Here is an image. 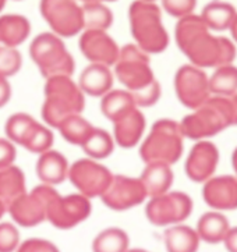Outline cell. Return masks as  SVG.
<instances>
[{
	"label": "cell",
	"instance_id": "1",
	"mask_svg": "<svg viewBox=\"0 0 237 252\" xmlns=\"http://www.w3.org/2000/svg\"><path fill=\"white\" fill-rule=\"evenodd\" d=\"M184 138L203 141L233 126V107L229 98L211 96L194 113L179 123Z\"/></svg>",
	"mask_w": 237,
	"mask_h": 252
},
{
	"label": "cell",
	"instance_id": "2",
	"mask_svg": "<svg viewBox=\"0 0 237 252\" xmlns=\"http://www.w3.org/2000/svg\"><path fill=\"white\" fill-rule=\"evenodd\" d=\"M85 96L71 77H53L46 80L42 117L48 126L56 127L73 114H81Z\"/></svg>",
	"mask_w": 237,
	"mask_h": 252
},
{
	"label": "cell",
	"instance_id": "3",
	"mask_svg": "<svg viewBox=\"0 0 237 252\" xmlns=\"http://www.w3.org/2000/svg\"><path fill=\"white\" fill-rule=\"evenodd\" d=\"M131 33L145 53H161L169 45V35L162 23L161 8L155 3L135 0L129 10Z\"/></svg>",
	"mask_w": 237,
	"mask_h": 252
},
{
	"label": "cell",
	"instance_id": "4",
	"mask_svg": "<svg viewBox=\"0 0 237 252\" xmlns=\"http://www.w3.org/2000/svg\"><path fill=\"white\" fill-rule=\"evenodd\" d=\"M183 134L179 123L161 119L152 126L145 141L139 148V156L147 163H176L183 155Z\"/></svg>",
	"mask_w": 237,
	"mask_h": 252
},
{
	"label": "cell",
	"instance_id": "5",
	"mask_svg": "<svg viewBox=\"0 0 237 252\" xmlns=\"http://www.w3.org/2000/svg\"><path fill=\"white\" fill-rule=\"evenodd\" d=\"M30 55L46 80L73 75L75 68L74 59L56 33H39L30 46Z\"/></svg>",
	"mask_w": 237,
	"mask_h": 252
},
{
	"label": "cell",
	"instance_id": "6",
	"mask_svg": "<svg viewBox=\"0 0 237 252\" xmlns=\"http://www.w3.org/2000/svg\"><path fill=\"white\" fill-rule=\"evenodd\" d=\"M58 195L59 192L55 188L41 184L14 201L7 208V212L14 224L35 227L46 220L50 202Z\"/></svg>",
	"mask_w": 237,
	"mask_h": 252
},
{
	"label": "cell",
	"instance_id": "7",
	"mask_svg": "<svg viewBox=\"0 0 237 252\" xmlns=\"http://www.w3.org/2000/svg\"><path fill=\"white\" fill-rule=\"evenodd\" d=\"M191 213L193 199L181 191H169L164 195L149 198L145 208L148 221L158 227H169L184 223Z\"/></svg>",
	"mask_w": 237,
	"mask_h": 252
},
{
	"label": "cell",
	"instance_id": "8",
	"mask_svg": "<svg viewBox=\"0 0 237 252\" xmlns=\"http://www.w3.org/2000/svg\"><path fill=\"white\" fill-rule=\"evenodd\" d=\"M174 91L180 103L191 110H197L211 98L209 78L205 71L193 64H184L174 75Z\"/></svg>",
	"mask_w": 237,
	"mask_h": 252
},
{
	"label": "cell",
	"instance_id": "9",
	"mask_svg": "<svg viewBox=\"0 0 237 252\" xmlns=\"http://www.w3.org/2000/svg\"><path fill=\"white\" fill-rule=\"evenodd\" d=\"M41 13L58 36H74L84 30L82 8L75 0H41Z\"/></svg>",
	"mask_w": 237,
	"mask_h": 252
},
{
	"label": "cell",
	"instance_id": "10",
	"mask_svg": "<svg viewBox=\"0 0 237 252\" xmlns=\"http://www.w3.org/2000/svg\"><path fill=\"white\" fill-rule=\"evenodd\" d=\"M78 194L87 198L102 196L110 184L113 174L106 166L94 159H80L68 167V176Z\"/></svg>",
	"mask_w": 237,
	"mask_h": 252
},
{
	"label": "cell",
	"instance_id": "11",
	"mask_svg": "<svg viewBox=\"0 0 237 252\" xmlns=\"http://www.w3.org/2000/svg\"><path fill=\"white\" fill-rule=\"evenodd\" d=\"M92 212L90 198L81 194L62 196L59 194L49 205L46 220L59 230H70L90 218Z\"/></svg>",
	"mask_w": 237,
	"mask_h": 252
},
{
	"label": "cell",
	"instance_id": "12",
	"mask_svg": "<svg viewBox=\"0 0 237 252\" xmlns=\"http://www.w3.org/2000/svg\"><path fill=\"white\" fill-rule=\"evenodd\" d=\"M148 198L141 180L127 176H113L101 199L109 209L122 212L138 206Z\"/></svg>",
	"mask_w": 237,
	"mask_h": 252
},
{
	"label": "cell",
	"instance_id": "13",
	"mask_svg": "<svg viewBox=\"0 0 237 252\" xmlns=\"http://www.w3.org/2000/svg\"><path fill=\"white\" fill-rule=\"evenodd\" d=\"M219 163V151L211 141H198L186 160V174L194 183H205L213 177Z\"/></svg>",
	"mask_w": 237,
	"mask_h": 252
},
{
	"label": "cell",
	"instance_id": "14",
	"mask_svg": "<svg viewBox=\"0 0 237 252\" xmlns=\"http://www.w3.org/2000/svg\"><path fill=\"white\" fill-rule=\"evenodd\" d=\"M80 49L91 63L110 67L119 60L120 48L106 31L87 30L80 38Z\"/></svg>",
	"mask_w": 237,
	"mask_h": 252
},
{
	"label": "cell",
	"instance_id": "15",
	"mask_svg": "<svg viewBox=\"0 0 237 252\" xmlns=\"http://www.w3.org/2000/svg\"><path fill=\"white\" fill-rule=\"evenodd\" d=\"M203 198L212 211H236L237 209V177L218 176L204 183Z\"/></svg>",
	"mask_w": 237,
	"mask_h": 252
},
{
	"label": "cell",
	"instance_id": "16",
	"mask_svg": "<svg viewBox=\"0 0 237 252\" xmlns=\"http://www.w3.org/2000/svg\"><path fill=\"white\" fill-rule=\"evenodd\" d=\"M181 52L190 59L191 64L200 68L218 67L219 64V39L209 31L198 33Z\"/></svg>",
	"mask_w": 237,
	"mask_h": 252
},
{
	"label": "cell",
	"instance_id": "17",
	"mask_svg": "<svg viewBox=\"0 0 237 252\" xmlns=\"http://www.w3.org/2000/svg\"><path fill=\"white\" fill-rule=\"evenodd\" d=\"M113 85V74L107 65L97 64L91 63L82 70L80 75V90L82 94L95 96V98H102L106 95L109 91L112 90Z\"/></svg>",
	"mask_w": 237,
	"mask_h": 252
},
{
	"label": "cell",
	"instance_id": "18",
	"mask_svg": "<svg viewBox=\"0 0 237 252\" xmlns=\"http://www.w3.org/2000/svg\"><path fill=\"white\" fill-rule=\"evenodd\" d=\"M115 73L129 92L142 90L155 81V75L149 63L142 62H117Z\"/></svg>",
	"mask_w": 237,
	"mask_h": 252
},
{
	"label": "cell",
	"instance_id": "19",
	"mask_svg": "<svg viewBox=\"0 0 237 252\" xmlns=\"http://www.w3.org/2000/svg\"><path fill=\"white\" fill-rule=\"evenodd\" d=\"M36 174L45 186L62 184L68 176V163L63 155L58 151H46L39 156L36 163Z\"/></svg>",
	"mask_w": 237,
	"mask_h": 252
},
{
	"label": "cell",
	"instance_id": "20",
	"mask_svg": "<svg viewBox=\"0 0 237 252\" xmlns=\"http://www.w3.org/2000/svg\"><path fill=\"white\" fill-rule=\"evenodd\" d=\"M115 124V141L122 148L135 147L145 131V117L138 107L119 119Z\"/></svg>",
	"mask_w": 237,
	"mask_h": 252
},
{
	"label": "cell",
	"instance_id": "21",
	"mask_svg": "<svg viewBox=\"0 0 237 252\" xmlns=\"http://www.w3.org/2000/svg\"><path fill=\"white\" fill-rule=\"evenodd\" d=\"M173 171L166 163H147L141 174V183L147 191L148 198L164 195L170 191L173 184Z\"/></svg>",
	"mask_w": 237,
	"mask_h": 252
},
{
	"label": "cell",
	"instance_id": "22",
	"mask_svg": "<svg viewBox=\"0 0 237 252\" xmlns=\"http://www.w3.org/2000/svg\"><path fill=\"white\" fill-rule=\"evenodd\" d=\"M232 227L229 219L218 211L205 212L197 223V234L201 241L208 244H219Z\"/></svg>",
	"mask_w": 237,
	"mask_h": 252
},
{
	"label": "cell",
	"instance_id": "23",
	"mask_svg": "<svg viewBox=\"0 0 237 252\" xmlns=\"http://www.w3.org/2000/svg\"><path fill=\"white\" fill-rule=\"evenodd\" d=\"M164 243L166 252H198L201 240L196 228L180 223L165 230Z\"/></svg>",
	"mask_w": 237,
	"mask_h": 252
},
{
	"label": "cell",
	"instance_id": "24",
	"mask_svg": "<svg viewBox=\"0 0 237 252\" xmlns=\"http://www.w3.org/2000/svg\"><path fill=\"white\" fill-rule=\"evenodd\" d=\"M31 24L28 18L20 14H6L0 17V45L17 48L30 36Z\"/></svg>",
	"mask_w": 237,
	"mask_h": 252
},
{
	"label": "cell",
	"instance_id": "25",
	"mask_svg": "<svg viewBox=\"0 0 237 252\" xmlns=\"http://www.w3.org/2000/svg\"><path fill=\"white\" fill-rule=\"evenodd\" d=\"M25 192V176L20 167L11 164L0 170V201L7 208Z\"/></svg>",
	"mask_w": 237,
	"mask_h": 252
},
{
	"label": "cell",
	"instance_id": "26",
	"mask_svg": "<svg viewBox=\"0 0 237 252\" xmlns=\"http://www.w3.org/2000/svg\"><path fill=\"white\" fill-rule=\"evenodd\" d=\"M237 11L235 6L226 1H211L208 3L201 13V20L204 21L208 30L225 31L229 30Z\"/></svg>",
	"mask_w": 237,
	"mask_h": 252
},
{
	"label": "cell",
	"instance_id": "27",
	"mask_svg": "<svg viewBox=\"0 0 237 252\" xmlns=\"http://www.w3.org/2000/svg\"><path fill=\"white\" fill-rule=\"evenodd\" d=\"M135 107L137 106L129 91L110 90L106 95L102 96L101 102L102 114L113 123L122 119L123 116H126Z\"/></svg>",
	"mask_w": 237,
	"mask_h": 252
},
{
	"label": "cell",
	"instance_id": "28",
	"mask_svg": "<svg viewBox=\"0 0 237 252\" xmlns=\"http://www.w3.org/2000/svg\"><path fill=\"white\" fill-rule=\"evenodd\" d=\"M130 237L120 227H107L99 231L92 241V252H127Z\"/></svg>",
	"mask_w": 237,
	"mask_h": 252
},
{
	"label": "cell",
	"instance_id": "29",
	"mask_svg": "<svg viewBox=\"0 0 237 252\" xmlns=\"http://www.w3.org/2000/svg\"><path fill=\"white\" fill-rule=\"evenodd\" d=\"M209 91L212 96L230 98L237 94V67L226 64L216 67L209 77Z\"/></svg>",
	"mask_w": 237,
	"mask_h": 252
},
{
	"label": "cell",
	"instance_id": "30",
	"mask_svg": "<svg viewBox=\"0 0 237 252\" xmlns=\"http://www.w3.org/2000/svg\"><path fill=\"white\" fill-rule=\"evenodd\" d=\"M82 18H84V30L94 31H106L113 23V13L110 8L105 6L102 1L95 0L90 3H84Z\"/></svg>",
	"mask_w": 237,
	"mask_h": 252
},
{
	"label": "cell",
	"instance_id": "31",
	"mask_svg": "<svg viewBox=\"0 0 237 252\" xmlns=\"http://www.w3.org/2000/svg\"><path fill=\"white\" fill-rule=\"evenodd\" d=\"M81 148L90 156V159L98 160L112 155V152L115 151V141L107 131L94 127Z\"/></svg>",
	"mask_w": 237,
	"mask_h": 252
},
{
	"label": "cell",
	"instance_id": "32",
	"mask_svg": "<svg viewBox=\"0 0 237 252\" xmlns=\"http://www.w3.org/2000/svg\"><path fill=\"white\" fill-rule=\"evenodd\" d=\"M92 128L94 126L88 120H85L81 114H73L59 126V131L63 135V138L67 142L78 147L84 144V141L90 135Z\"/></svg>",
	"mask_w": 237,
	"mask_h": 252
},
{
	"label": "cell",
	"instance_id": "33",
	"mask_svg": "<svg viewBox=\"0 0 237 252\" xmlns=\"http://www.w3.org/2000/svg\"><path fill=\"white\" fill-rule=\"evenodd\" d=\"M36 122L30 114L16 113L8 117L6 122V135L8 141L18 144L23 147L24 141L30 135V132L35 127Z\"/></svg>",
	"mask_w": 237,
	"mask_h": 252
},
{
	"label": "cell",
	"instance_id": "34",
	"mask_svg": "<svg viewBox=\"0 0 237 252\" xmlns=\"http://www.w3.org/2000/svg\"><path fill=\"white\" fill-rule=\"evenodd\" d=\"M209 31L204 24V21L201 20V17L196 14H190V16L179 18L177 25H176V42L180 50L183 49L188 42L193 38H196L198 33Z\"/></svg>",
	"mask_w": 237,
	"mask_h": 252
},
{
	"label": "cell",
	"instance_id": "35",
	"mask_svg": "<svg viewBox=\"0 0 237 252\" xmlns=\"http://www.w3.org/2000/svg\"><path fill=\"white\" fill-rule=\"evenodd\" d=\"M52 145H53V132L46 126H42L39 123L35 124V127L31 130L30 135L23 144V147L27 151L39 155L49 151Z\"/></svg>",
	"mask_w": 237,
	"mask_h": 252
},
{
	"label": "cell",
	"instance_id": "36",
	"mask_svg": "<svg viewBox=\"0 0 237 252\" xmlns=\"http://www.w3.org/2000/svg\"><path fill=\"white\" fill-rule=\"evenodd\" d=\"M23 64L21 53L17 48H8L0 45V77L8 78L20 71Z\"/></svg>",
	"mask_w": 237,
	"mask_h": 252
},
{
	"label": "cell",
	"instance_id": "37",
	"mask_svg": "<svg viewBox=\"0 0 237 252\" xmlns=\"http://www.w3.org/2000/svg\"><path fill=\"white\" fill-rule=\"evenodd\" d=\"M20 243V231L16 224L0 221V252H16Z\"/></svg>",
	"mask_w": 237,
	"mask_h": 252
},
{
	"label": "cell",
	"instance_id": "38",
	"mask_svg": "<svg viewBox=\"0 0 237 252\" xmlns=\"http://www.w3.org/2000/svg\"><path fill=\"white\" fill-rule=\"evenodd\" d=\"M161 92H162L161 84L155 80L145 88L135 91V92H130V94L137 107H149V106L155 105L156 102L159 100Z\"/></svg>",
	"mask_w": 237,
	"mask_h": 252
},
{
	"label": "cell",
	"instance_id": "39",
	"mask_svg": "<svg viewBox=\"0 0 237 252\" xmlns=\"http://www.w3.org/2000/svg\"><path fill=\"white\" fill-rule=\"evenodd\" d=\"M162 4L168 14L176 18H183L193 14L197 0H162Z\"/></svg>",
	"mask_w": 237,
	"mask_h": 252
},
{
	"label": "cell",
	"instance_id": "40",
	"mask_svg": "<svg viewBox=\"0 0 237 252\" xmlns=\"http://www.w3.org/2000/svg\"><path fill=\"white\" fill-rule=\"evenodd\" d=\"M16 252H60L55 243L43 238H28L24 243H20Z\"/></svg>",
	"mask_w": 237,
	"mask_h": 252
},
{
	"label": "cell",
	"instance_id": "41",
	"mask_svg": "<svg viewBox=\"0 0 237 252\" xmlns=\"http://www.w3.org/2000/svg\"><path fill=\"white\" fill-rule=\"evenodd\" d=\"M117 62H142V63H149V56L144 50L138 48L134 43H129L123 46L119 52V60Z\"/></svg>",
	"mask_w": 237,
	"mask_h": 252
},
{
	"label": "cell",
	"instance_id": "42",
	"mask_svg": "<svg viewBox=\"0 0 237 252\" xmlns=\"http://www.w3.org/2000/svg\"><path fill=\"white\" fill-rule=\"evenodd\" d=\"M218 39H219V64H218V67L233 64L237 55L235 43L225 36H218Z\"/></svg>",
	"mask_w": 237,
	"mask_h": 252
},
{
	"label": "cell",
	"instance_id": "43",
	"mask_svg": "<svg viewBox=\"0 0 237 252\" xmlns=\"http://www.w3.org/2000/svg\"><path fill=\"white\" fill-rule=\"evenodd\" d=\"M16 147L11 141L0 138V170L11 166L16 159Z\"/></svg>",
	"mask_w": 237,
	"mask_h": 252
},
{
	"label": "cell",
	"instance_id": "44",
	"mask_svg": "<svg viewBox=\"0 0 237 252\" xmlns=\"http://www.w3.org/2000/svg\"><path fill=\"white\" fill-rule=\"evenodd\" d=\"M222 244L225 245L228 252H237V226L229 228V231L226 233Z\"/></svg>",
	"mask_w": 237,
	"mask_h": 252
},
{
	"label": "cell",
	"instance_id": "45",
	"mask_svg": "<svg viewBox=\"0 0 237 252\" xmlns=\"http://www.w3.org/2000/svg\"><path fill=\"white\" fill-rule=\"evenodd\" d=\"M11 98V87L7 78L0 77V107L7 105V102Z\"/></svg>",
	"mask_w": 237,
	"mask_h": 252
},
{
	"label": "cell",
	"instance_id": "46",
	"mask_svg": "<svg viewBox=\"0 0 237 252\" xmlns=\"http://www.w3.org/2000/svg\"><path fill=\"white\" fill-rule=\"evenodd\" d=\"M229 99L232 102V107H233V126H237V94L230 96Z\"/></svg>",
	"mask_w": 237,
	"mask_h": 252
},
{
	"label": "cell",
	"instance_id": "47",
	"mask_svg": "<svg viewBox=\"0 0 237 252\" xmlns=\"http://www.w3.org/2000/svg\"><path fill=\"white\" fill-rule=\"evenodd\" d=\"M230 32H232V36H233V39L237 42V14L235 17V20H233V23L230 25Z\"/></svg>",
	"mask_w": 237,
	"mask_h": 252
},
{
	"label": "cell",
	"instance_id": "48",
	"mask_svg": "<svg viewBox=\"0 0 237 252\" xmlns=\"http://www.w3.org/2000/svg\"><path fill=\"white\" fill-rule=\"evenodd\" d=\"M232 164H233V170L236 173V177H237V147L236 149L233 151V155H232Z\"/></svg>",
	"mask_w": 237,
	"mask_h": 252
},
{
	"label": "cell",
	"instance_id": "49",
	"mask_svg": "<svg viewBox=\"0 0 237 252\" xmlns=\"http://www.w3.org/2000/svg\"><path fill=\"white\" fill-rule=\"evenodd\" d=\"M7 212V206L4 205V202H1L0 201V220H1V218L4 216V213Z\"/></svg>",
	"mask_w": 237,
	"mask_h": 252
},
{
	"label": "cell",
	"instance_id": "50",
	"mask_svg": "<svg viewBox=\"0 0 237 252\" xmlns=\"http://www.w3.org/2000/svg\"><path fill=\"white\" fill-rule=\"evenodd\" d=\"M127 252H149V251H147V250H142V248H133V250L130 248Z\"/></svg>",
	"mask_w": 237,
	"mask_h": 252
},
{
	"label": "cell",
	"instance_id": "51",
	"mask_svg": "<svg viewBox=\"0 0 237 252\" xmlns=\"http://www.w3.org/2000/svg\"><path fill=\"white\" fill-rule=\"evenodd\" d=\"M6 1H7V0H0V11L4 8V6H6Z\"/></svg>",
	"mask_w": 237,
	"mask_h": 252
},
{
	"label": "cell",
	"instance_id": "52",
	"mask_svg": "<svg viewBox=\"0 0 237 252\" xmlns=\"http://www.w3.org/2000/svg\"><path fill=\"white\" fill-rule=\"evenodd\" d=\"M141 1H147V3H155L156 0H141Z\"/></svg>",
	"mask_w": 237,
	"mask_h": 252
},
{
	"label": "cell",
	"instance_id": "53",
	"mask_svg": "<svg viewBox=\"0 0 237 252\" xmlns=\"http://www.w3.org/2000/svg\"><path fill=\"white\" fill-rule=\"evenodd\" d=\"M82 3H90V1H95V0H81Z\"/></svg>",
	"mask_w": 237,
	"mask_h": 252
},
{
	"label": "cell",
	"instance_id": "54",
	"mask_svg": "<svg viewBox=\"0 0 237 252\" xmlns=\"http://www.w3.org/2000/svg\"><path fill=\"white\" fill-rule=\"evenodd\" d=\"M99 1H102V3H103V1H115V0H99Z\"/></svg>",
	"mask_w": 237,
	"mask_h": 252
},
{
	"label": "cell",
	"instance_id": "55",
	"mask_svg": "<svg viewBox=\"0 0 237 252\" xmlns=\"http://www.w3.org/2000/svg\"><path fill=\"white\" fill-rule=\"evenodd\" d=\"M17 1H20V0H17Z\"/></svg>",
	"mask_w": 237,
	"mask_h": 252
}]
</instances>
